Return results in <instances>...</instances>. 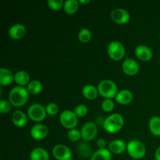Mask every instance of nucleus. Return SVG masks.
I'll return each mask as SVG.
<instances>
[{"label": "nucleus", "mask_w": 160, "mask_h": 160, "mask_svg": "<svg viewBox=\"0 0 160 160\" xmlns=\"http://www.w3.org/2000/svg\"><path fill=\"white\" fill-rule=\"evenodd\" d=\"M47 115L45 107L39 103H34L28 109V117L34 122H42L45 119Z\"/></svg>", "instance_id": "obj_6"}, {"label": "nucleus", "mask_w": 160, "mask_h": 160, "mask_svg": "<svg viewBox=\"0 0 160 160\" xmlns=\"http://www.w3.org/2000/svg\"><path fill=\"white\" fill-rule=\"evenodd\" d=\"M78 39L82 43H88L92 39V33L88 28H82L78 33Z\"/></svg>", "instance_id": "obj_26"}, {"label": "nucleus", "mask_w": 160, "mask_h": 160, "mask_svg": "<svg viewBox=\"0 0 160 160\" xmlns=\"http://www.w3.org/2000/svg\"><path fill=\"white\" fill-rule=\"evenodd\" d=\"M82 94L85 98L88 100H94L99 95L98 88L92 84H86L82 88Z\"/></svg>", "instance_id": "obj_21"}, {"label": "nucleus", "mask_w": 160, "mask_h": 160, "mask_svg": "<svg viewBox=\"0 0 160 160\" xmlns=\"http://www.w3.org/2000/svg\"><path fill=\"white\" fill-rule=\"evenodd\" d=\"M29 94L31 95H38L39 93H41L43 89V85H42V82L38 80H33L31 82L29 83V84L27 87Z\"/></svg>", "instance_id": "obj_25"}, {"label": "nucleus", "mask_w": 160, "mask_h": 160, "mask_svg": "<svg viewBox=\"0 0 160 160\" xmlns=\"http://www.w3.org/2000/svg\"><path fill=\"white\" fill-rule=\"evenodd\" d=\"M48 7L54 11H59L63 9L64 2L62 0H48L47 2Z\"/></svg>", "instance_id": "obj_29"}, {"label": "nucleus", "mask_w": 160, "mask_h": 160, "mask_svg": "<svg viewBox=\"0 0 160 160\" xmlns=\"http://www.w3.org/2000/svg\"><path fill=\"white\" fill-rule=\"evenodd\" d=\"M110 17L112 20V21L115 22L116 23L123 25L129 22L131 15H130L129 12L127 9L118 8V9H113L111 12Z\"/></svg>", "instance_id": "obj_10"}, {"label": "nucleus", "mask_w": 160, "mask_h": 160, "mask_svg": "<svg viewBox=\"0 0 160 160\" xmlns=\"http://www.w3.org/2000/svg\"><path fill=\"white\" fill-rule=\"evenodd\" d=\"M71 160H72V159H71Z\"/></svg>", "instance_id": "obj_38"}, {"label": "nucleus", "mask_w": 160, "mask_h": 160, "mask_svg": "<svg viewBox=\"0 0 160 160\" xmlns=\"http://www.w3.org/2000/svg\"><path fill=\"white\" fill-rule=\"evenodd\" d=\"M29 99V92L25 87L15 86L10 90L9 94V101L14 107H22Z\"/></svg>", "instance_id": "obj_1"}, {"label": "nucleus", "mask_w": 160, "mask_h": 160, "mask_svg": "<svg viewBox=\"0 0 160 160\" xmlns=\"http://www.w3.org/2000/svg\"><path fill=\"white\" fill-rule=\"evenodd\" d=\"M14 81L17 85L21 86V87H25L26 85H28L29 83L31 82L29 73L24 70L17 71L14 74Z\"/></svg>", "instance_id": "obj_19"}, {"label": "nucleus", "mask_w": 160, "mask_h": 160, "mask_svg": "<svg viewBox=\"0 0 160 160\" xmlns=\"http://www.w3.org/2000/svg\"><path fill=\"white\" fill-rule=\"evenodd\" d=\"M52 156L56 160H71L73 153L69 147L67 145H56L52 148Z\"/></svg>", "instance_id": "obj_9"}, {"label": "nucleus", "mask_w": 160, "mask_h": 160, "mask_svg": "<svg viewBox=\"0 0 160 160\" xmlns=\"http://www.w3.org/2000/svg\"><path fill=\"white\" fill-rule=\"evenodd\" d=\"M123 124L124 119L123 116L119 113H112L105 119L102 126L108 133L115 134L123 128Z\"/></svg>", "instance_id": "obj_2"}, {"label": "nucleus", "mask_w": 160, "mask_h": 160, "mask_svg": "<svg viewBox=\"0 0 160 160\" xmlns=\"http://www.w3.org/2000/svg\"><path fill=\"white\" fill-rule=\"evenodd\" d=\"M27 33V29L25 26L22 23H16L13 24L9 29L8 34L9 36L13 40H20L25 36Z\"/></svg>", "instance_id": "obj_14"}, {"label": "nucleus", "mask_w": 160, "mask_h": 160, "mask_svg": "<svg viewBox=\"0 0 160 160\" xmlns=\"http://www.w3.org/2000/svg\"><path fill=\"white\" fill-rule=\"evenodd\" d=\"M127 152L133 159H141L146 154V148L140 141L131 140L127 145Z\"/></svg>", "instance_id": "obj_4"}, {"label": "nucleus", "mask_w": 160, "mask_h": 160, "mask_svg": "<svg viewBox=\"0 0 160 160\" xmlns=\"http://www.w3.org/2000/svg\"><path fill=\"white\" fill-rule=\"evenodd\" d=\"M12 106L9 100L2 99L0 102V110L2 114L9 113L12 109Z\"/></svg>", "instance_id": "obj_32"}, {"label": "nucleus", "mask_w": 160, "mask_h": 160, "mask_svg": "<svg viewBox=\"0 0 160 160\" xmlns=\"http://www.w3.org/2000/svg\"><path fill=\"white\" fill-rule=\"evenodd\" d=\"M155 159L156 160H160V146L156 149L155 153Z\"/></svg>", "instance_id": "obj_35"}, {"label": "nucleus", "mask_w": 160, "mask_h": 160, "mask_svg": "<svg viewBox=\"0 0 160 160\" xmlns=\"http://www.w3.org/2000/svg\"><path fill=\"white\" fill-rule=\"evenodd\" d=\"M91 160H112V153L108 148L98 149L92 154Z\"/></svg>", "instance_id": "obj_24"}, {"label": "nucleus", "mask_w": 160, "mask_h": 160, "mask_svg": "<svg viewBox=\"0 0 160 160\" xmlns=\"http://www.w3.org/2000/svg\"><path fill=\"white\" fill-rule=\"evenodd\" d=\"M150 132L156 137H160V117L154 116L152 117L148 123Z\"/></svg>", "instance_id": "obj_23"}, {"label": "nucleus", "mask_w": 160, "mask_h": 160, "mask_svg": "<svg viewBox=\"0 0 160 160\" xmlns=\"http://www.w3.org/2000/svg\"><path fill=\"white\" fill-rule=\"evenodd\" d=\"M31 138L36 141H42L45 139L48 134V128L45 125L38 123L34 125L30 131Z\"/></svg>", "instance_id": "obj_11"}, {"label": "nucleus", "mask_w": 160, "mask_h": 160, "mask_svg": "<svg viewBox=\"0 0 160 160\" xmlns=\"http://www.w3.org/2000/svg\"><path fill=\"white\" fill-rule=\"evenodd\" d=\"M45 110H46L47 115L49 116H56L59 112V106L56 103H49L45 106Z\"/></svg>", "instance_id": "obj_33"}, {"label": "nucleus", "mask_w": 160, "mask_h": 160, "mask_svg": "<svg viewBox=\"0 0 160 160\" xmlns=\"http://www.w3.org/2000/svg\"><path fill=\"white\" fill-rule=\"evenodd\" d=\"M135 56L139 60L143 62H148L152 59L153 52L151 48L145 45H138L134 50Z\"/></svg>", "instance_id": "obj_13"}, {"label": "nucleus", "mask_w": 160, "mask_h": 160, "mask_svg": "<svg viewBox=\"0 0 160 160\" xmlns=\"http://www.w3.org/2000/svg\"><path fill=\"white\" fill-rule=\"evenodd\" d=\"M12 122L17 128H23L28 123V116L22 110H16L12 115Z\"/></svg>", "instance_id": "obj_16"}, {"label": "nucleus", "mask_w": 160, "mask_h": 160, "mask_svg": "<svg viewBox=\"0 0 160 160\" xmlns=\"http://www.w3.org/2000/svg\"><path fill=\"white\" fill-rule=\"evenodd\" d=\"M102 109L104 112H110L115 108V104H114V102L112 99H106L103 100V102H102Z\"/></svg>", "instance_id": "obj_30"}, {"label": "nucleus", "mask_w": 160, "mask_h": 160, "mask_svg": "<svg viewBox=\"0 0 160 160\" xmlns=\"http://www.w3.org/2000/svg\"><path fill=\"white\" fill-rule=\"evenodd\" d=\"M49 153L43 148H35L30 153V160H49Z\"/></svg>", "instance_id": "obj_20"}, {"label": "nucleus", "mask_w": 160, "mask_h": 160, "mask_svg": "<svg viewBox=\"0 0 160 160\" xmlns=\"http://www.w3.org/2000/svg\"><path fill=\"white\" fill-rule=\"evenodd\" d=\"M14 81V74L7 68L0 69V84L2 86H9Z\"/></svg>", "instance_id": "obj_18"}, {"label": "nucleus", "mask_w": 160, "mask_h": 160, "mask_svg": "<svg viewBox=\"0 0 160 160\" xmlns=\"http://www.w3.org/2000/svg\"><path fill=\"white\" fill-rule=\"evenodd\" d=\"M67 138L70 142H78L81 138V132L80 130L77 129V128H73V129L69 130L68 133H67Z\"/></svg>", "instance_id": "obj_28"}, {"label": "nucleus", "mask_w": 160, "mask_h": 160, "mask_svg": "<svg viewBox=\"0 0 160 160\" xmlns=\"http://www.w3.org/2000/svg\"><path fill=\"white\" fill-rule=\"evenodd\" d=\"M79 9V1L78 0H67L64 2L63 10L69 15H73L78 12Z\"/></svg>", "instance_id": "obj_22"}, {"label": "nucleus", "mask_w": 160, "mask_h": 160, "mask_svg": "<svg viewBox=\"0 0 160 160\" xmlns=\"http://www.w3.org/2000/svg\"><path fill=\"white\" fill-rule=\"evenodd\" d=\"M133 93L128 89H123L117 93L115 99L117 103L120 105H128L132 102Z\"/></svg>", "instance_id": "obj_17"}, {"label": "nucleus", "mask_w": 160, "mask_h": 160, "mask_svg": "<svg viewBox=\"0 0 160 160\" xmlns=\"http://www.w3.org/2000/svg\"><path fill=\"white\" fill-rule=\"evenodd\" d=\"M127 145L126 142L120 139H116L109 142L108 145V149L110 151L112 154H122L127 151Z\"/></svg>", "instance_id": "obj_15"}, {"label": "nucleus", "mask_w": 160, "mask_h": 160, "mask_svg": "<svg viewBox=\"0 0 160 160\" xmlns=\"http://www.w3.org/2000/svg\"><path fill=\"white\" fill-rule=\"evenodd\" d=\"M73 112H75V114H76L78 117H84L88 114V107L85 105L79 104L75 107Z\"/></svg>", "instance_id": "obj_31"}, {"label": "nucleus", "mask_w": 160, "mask_h": 160, "mask_svg": "<svg viewBox=\"0 0 160 160\" xmlns=\"http://www.w3.org/2000/svg\"><path fill=\"white\" fill-rule=\"evenodd\" d=\"M90 2V0H79V3L81 4H88Z\"/></svg>", "instance_id": "obj_36"}, {"label": "nucleus", "mask_w": 160, "mask_h": 160, "mask_svg": "<svg viewBox=\"0 0 160 160\" xmlns=\"http://www.w3.org/2000/svg\"><path fill=\"white\" fill-rule=\"evenodd\" d=\"M139 64L133 59L127 58L122 64V70L128 76H134L139 72Z\"/></svg>", "instance_id": "obj_12"}, {"label": "nucleus", "mask_w": 160, "mask_h": 160, "mask_svg": "<svg viewBox=\"0 0 160 160\" xmlns=\"http://www.w3.org/2000/svg\"><path fill=\"white\" fill-rule=\"evenodd\" d=\"M81 138L86 142H91L96 138L98 134L97 125L93 122H87L81 129Z\"/></svg>", "instance_id": "obj_8"}, {"label": "nucleus", "mask_w": 160, "mask_h": 160, "mask_svg": "<svg viewBox=\"0 0 160 160\" xmlns=\"http://www.w3.org/2000/svg\"><path fill=\"white\" fill-rule=\"evenodd\" d=\"M107 52L109 58L114 61H120L125 56L126 50L123 44L118 41H113L109 44Z\"/></svg>", "instance_id": "obj_5"}, {"label": "nucleus", "mask_w": 160, "mask_h": 160, "mask_svg": "<svg viewBox=\"0 0 160 160\" xmlns=\"http://www.w3.org/2000/svg\"><path fill=\"white\" fill-rule=\"evenodd\" d=\"M159 38H160V33H159Z\"/></svg>", "instance_id": "obj_37"}, {"label": "nucleus", "mask_w": 160, "mask_h": 160, "mask_svg": "<svg viewBox=\"0 0 160 160\" xmlns=\"http://www.w3.org/2000/svg\"><path fill=\"white\" fill-rule=\"evenodd\" d=\"M97 88L99 95L105 98V99H112L116 98L119 92L117 84L111 80H103L100 81Z\"/></svg>", "instance_id": "obj_3"}, {"label": "nucleus", "mask_w": 160, "mask_h": 160, "mask_svg": "<svg viewBox=\"0 0 160 160\" xmlns=\"http://www.w3.org/2000/svg\"><path fill=\"white\" fill-rule=\"evenodd\" d=\"M78 152H79L80 156H82V157L87 158L91 156L92 157V148L89 146L88 144L84 143H81L78 146Z\"/></svg>", "instance_id": "obj_27"}, {"label": "nucleus", "mask_w": 160, "mask_h": 160, "mask_svg": "<svg viewBox=\"0 0 160 160\" xmlns=\"http://www.w3.org/2000/svg\"><path fill=\"white\" fill-rule=\"evenodd\" d=\"M78 117L73 111L64 110L59 115V121L61 125L66 129L71 130L77 127L78 123Z\"/></svg>", "instance_id": "obj_7"}, {"label": "nucleus", "mask_w": 160, "mask_h": 160, "mask_svg": "<svg viewBox=\"0 0 160 160\" xmlns=\"http://www.w3.org/2000/svg\"><path fill=\"white\" fill-rule=\"evenodd\" d=\"M96 144H97V146L98 147V149H103V148H106V141L105 140L104 138H98V140H97Z\"/></svg>", "instance_id": "obj_34"}]
</instances>
